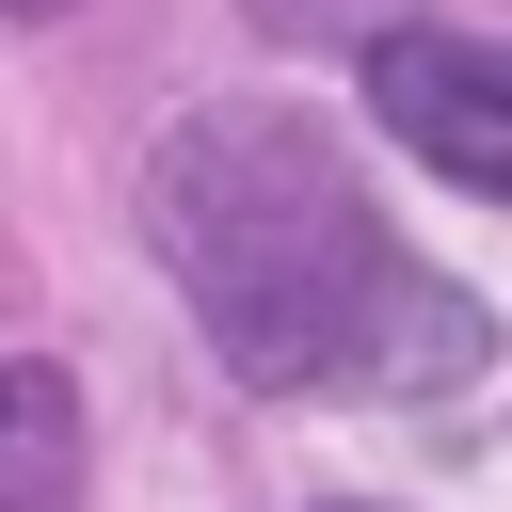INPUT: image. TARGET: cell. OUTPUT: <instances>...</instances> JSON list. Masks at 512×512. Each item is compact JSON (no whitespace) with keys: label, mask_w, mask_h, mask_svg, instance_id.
I'll return each instance as SVG.
<instances>
[{"label":"cell","mask_w":512,"mask_h":512,"mask_svg":"<svg viewBox=\"0 0 512 512\" xmlns=\"http://www.w3.org/2000/svg\"><path fill=\"white\" fill-rule=\"evenodd\" d=\"M0 16H64V0H0Z\"/></svg>","instance_id":"obj_5"},{"label":"cell","mask_w":512,"mask_h":512,"mask_svg":"<svg viewBox=\"0 0 512 512\" xmlns=\"http://www.w3.org/2000/svg\"><path fill=\"white\" fill-rule=\"evenodd\" d=\"M368 112L448 192H512V64L480 32H368Z\"/></svg>","instance_id":"obj_2"},{"label":"cell","mask_w":512,"mask_h":512,"mask_svg":"<svg viewBox=\"0 0 512 512\" xmlns=\"http://www.w3.org/2000/svg\"><path fill=\"white\" fill-rule=\"evenodd\" d=\"M144 240L192 288L208 352L240 384H336V400H432L480 368V304L448 272H416L368 208V176L336 160L320 112L288 96H208L160 128L144 160Z\"/></svg>","instance_id":"obj_1"},{"label":"cell","mask_w":512,"mask_h":512,"mask_svg":"<svg viewBox=\"0 0 512 512\" xmlns=\"http://www.w3.org/2000/svg\"><path fill=\"white\" fill-rule=\"evenodd\" d=\"M272 32H384V0H256Z\"/></svg>","instance_id":"obj_4"},{"label":"cell","mask_w":512,"mask_h":512,"mask_svg":"<svg viewBox=\"0 0 512 512\" xmlns=\"http://www.w3.org/2000/svg\"><path fill=\"white\" fill-rule=\"evenodd\" d=\"M0 512H80V384L64 368H0Z\"/></svg>","instance_id":"obj_3"}]
</instances>
